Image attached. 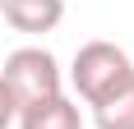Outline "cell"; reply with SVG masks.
I'll use <instances>...</instances> for the list:
<instances>
[{
    "label": "cell",
    "mask_w": 134,
    "mask_h": 129,
    "mask_svg": "<svg viewBox=\"0 0 134 129\" xmlns=\"http://www.w3.org/2000/svg\"><path fill=\"white\" fill-rule=\"evenodd\" d=\"M14 120H19V129H83V111H79V102H69L65 92H60V97H51V102L23 106Z\"/></svg>",
    "instance_id": "cell-4"
},
{
    "label": "cell",
    "mask_w": 134,
    "mask_h": 129,
    "mask_svg": "<svg viewBox=\"0 0 134 129\" xmlns=\"http://www.w3.org/2000/svg\"><path fill=\"white\" fill-rule=\"evenodd\" d=\"M0 83L9 88L14 106L23 111V106H37V102L60 97L65 74H60V64H55V55L46 46H19V51H9L5 64H0Z\"/></svg>",
    "instance_id": "cell-2"
},
{
    "label": "cell",
    "mask_w": 134,
    "mask_h": 129,
    "mask_svg": "<svg viewBox=\"0 0 134 129\" xmlns=\"http://www.w3.org/2000/svg\"><path fill=\"white\" fill-rule=\"evenodd\" d=\"M14 115H19V106H14V97H9V88L0 83V129H9V125H14Z\"/></svg>",
    "instance_id": "cell-6"
},
{
    "label": "cell",
    "mask_w": 134,
    "mask_h": 129,
    "mask_svg": "<svg viewBox=\"0 0 134 129\" xmlns=\"http://www.w3.org/2000/svg\"><path fill=\"white\" fill-rule=\"evenodd\" d=\"M93 125L97 129H134V78L120 92H111L102 106H93Z\"/></svg>",
    "instance_id": "cell-5"
},
{
    "label": "cell",
    "mask_w": 134,
    "mask_h": 129,
    "mask_svg": "<svg viewBox=\"0 0 134 129\" xmlns=\"http://www.w3.org/2000/svg\"><path fill=\"white\" fill-rule=\"evenodd\" d=\"M134 78V60L125 46L116 42H83L74 51V64H69V83L79 92L83 106H102L111 92H120Z\"/></svg>",
    "instance_id": "cell-1"
},
{
    "label": "cell",
    "mask_w": 134,
    "mask_h": 129,
    "mask_svg": "<svg viewBox=\"0 0 134 129\" xmlns=\"http://www.w3.org/2000/svg\"><path fill=\"white\" fill-rule=\"evenodd\" d=\"M0 14H5V23H9L14 32L37 37V32L60 28V19H65V0H0Z\"/></svg>",
    "instance_id": "cell-3"
}]
</instances>
